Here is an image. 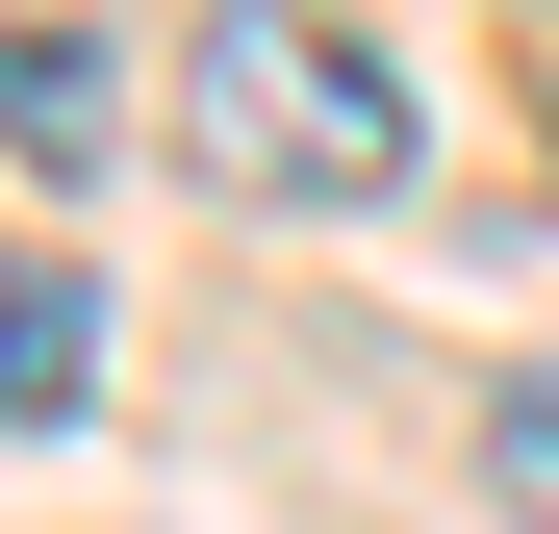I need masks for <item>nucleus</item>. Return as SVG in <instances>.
I'll use <instances>...</instances> for the list:
<instances>
[{
  "label": "nucleus",
  "mask_w": 559,
  "mask_h": 534,
  "mask_svg": "<svg viewBox=\"0 0 559 534\" xmlns=\"http://www.w3.org/2000/svg\"><path fill=\"white\" fill-rule=\"evenodd\" d=\"M484 509L559 534V382H484Z\"/></svg>",
  "instance_id": "obj_4"
},
{
  "label": "nucleus",
  "mask_w": 559,
  "mask_h": 534,
  "mask_svg": "<svg viewBox=\"0 0 559 534\" xmlns=\"http://www.w3.org/2000/svg\"><path fill=\"white\" fill-rule=\"evenodd\" d=\"M178 153L229 204H382L407 178V76L331 26V0H204L178 26Z\"/></svg>",
  "instance_id": "obj_1"
},
{
  "label": "nucleus",
  "mask_w": 559,
  "mask_h": 534,
  "mask_svg": "<svg viewBox=\"0 0 559 534\" xmlns=\"http://www.w3.org/2000/svg\"><path fill=\"white\" fill-rule=\"evenodd\" d=\"M76 407H103V281L26 254V281H0V432H76Z\"/></svg>",
  "instance_id": "obj_3"
},
{
  "label": "nucleus",
  "mask_w": 559,
  "mask_h": 534,
  "mask_svg": "<svg viewBox=\"0 0 559 534\" xmlns=\"http://www.w3.org/2000/svg\"><path fill=\"white\" fill-rule=\"evenodd\" d=\"M103 153H128L103 26H0V178H103Z\"/></svg>",
  "instance_id": "obj_2"
}]
</instances>
